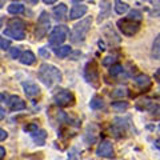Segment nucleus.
Here are the masks:
<instances>
[{
	"label": "nucleus",
	"instance_id": "obj_1",
	"mask_svg": "<svg viewBox=\"0 0 160 160\" xmlns=\"http://www.w3.org/2000/svg\"><path fill=\"white\" fill-rule=\"evenodd\" d=\"M38 79L46 87H52L53 84H58L63 80V73L58 67L48 63H43L38 71Z\"/></svg>",
	"mask_w": 160,
	"mask_h": 160
},
{
	"label": "nucleus",
	"instance_id": "obj_2",
	"mask_svg": "<svg viewBox=\"0 0 160 160\" xmlns=\"http://www.w3.org/2000/svg\"><path fill=\"white\" fill-rule=\"evenodd\" d=\"M91 24H92V19L91 18H84L83 20H80L79 23H76L72 28L71 35H69V40L73 44H80L86 40L87 35L91 29Z\"/></svg>",
	"mask_w": 160,
	"mask_h": 160
},
{
	"label": "nucleus",
	"instance_id": "obj_3",
	"mask_svg": "<svg viewBox=\"0 0 160 160\" xmlns=\"http://www.w3.org/2000/svg\"><path fill=\"white\" fill-rule=\"evenodd\" d=\"M68 35H71V33H69L68 27H66V26H56V27H53L51 33L48 35L49 46L53 47V48L62 47V44L66 42V39L68 38Z\"/></svg>",
	"mask_w": 160,
	"mask_h": 160
},
{
	"label": "nucleus",
	"instance_id": "obj_4",
	"mask_svg": "<svg viewBox=\"0 0 160 160\" xmlns=\"http://www.w3.org/2000/svg\"><path fill=\"white\" fill-rule=\"evenodd\" d=\"M116 26L119 28V31L122 32L124 36H128L131 38L133 35H136L140 29V23H136V22H132L129 20L128 18H124V19H119Z\"/></svg>",
	"mask_w": 160,
	"mask_h": 160
},
{
	"label": "nucleus",
	"instance_id": "obj_5",
	"mask_svg": "<svg viewBox=\"0 0 160 160\" xmlns=\"http://www.w3.org/2000/svg\"><path fill=\"white\" fill-rule=\"evenodd\" d=\"M49 28H51V19H49V15L46 11H43L38 19V24L35 28V38L38 40L43 39L48 33Z\"/></svg>",
	"mask_w": 160,
	"mask_h": 160
},
{
	"label": "nucleus",
	"instance_id": "obj_6",
	"mask_svg": "<svg viewBox=\"0 0 160 160\" xmlns=\"http://www.w3.org/2000/svg\"><path fill=\"white\" fill-rule=\"evenodd\" d=\"M53 102L59 107H69L75 104V96L71 91L62 88L53 93Z\"/></svg>",
	"mask_w": 160,
	"mask_h": 160
},
{
	"label": "nucleus",
	"instance_id": "obj_7",
	"mask_svg": "<svg viewBox=\"0 0 160 160\" xmlns=\"http://www.w3.org/2000/svg\"><path fill=\"white\" fill-rule=\"evenodd\" d=\"M84 78L88 83L93 84V86H98L99 82V71H98V66L96 62L92 60V62H88L84 67Z\"/></svg>",
	"mask_w": 160,
	"mask_h": 160
},
{
	"label": "nucleus",
	"instance_id": "obj_8",
	"mask_svg": "<svg viewBox=\"0 0 160 160\" xmlns=\"http://www.w3.org/2000/svg\"><path fill=\"white\" fill-rule=\"evenodd\" d=\"M96 155L100 158H106V159H113L115 156V151H113V146L109 140L104 139L100 142V144L96 148Z\"/></svg>",
	"mask_w": 160,
	"mask_h": 160
},
{
	"label": "nucleus",
	"instance_id": "obj_9",
	"mask_svg": "<svg viewBox=\"0 0 160 160\" xmlns=\"http://www.w3.org/2000/svg\"><path fill=\"white\" fill-rule=\"evenodd\" d=\"M75 6L71 8V11H69V20H75V19H80L82 16L87 13L88 11V7L86 4H82L80 2H72Z\"/></svg>",
	"mask_w": 160,
	"mask_h": 160
},
{
	"label": "nucleus",
	"instance_id": "obj_10",
	"mask_svg": "<svg viewBox=\"0 0 160 160\" xmlns=\"http://www.w3.org/2000/svg\"><path fill=\"white\" fill-rule=\"evenodd\" d=\"M7 103H8V108L11 109V111H13V112H18V111H22V109L27 108L26 102H24L20 96H18V95H12V96H9Z\"/></svg>",
	"mask_w": 160,
	"mask_h": 160
},
{
	"label": "nucleus",
	"instance_id": "obj_11",
	"mask_svg": "<svg viewBox=\"0 0 160 160\" xmlns=\"http://www.w3.org/2000/svg\"><path fill=\"white\" fill-rule=\"evenodd\" d=\"M22 86H23V89H24V93L27 95V98H35V96H38V95L40 93V88L36 83H33V82H23L22 83Z\"/></svg>",
	"mask_w": 160,
	"mask_h": 160
},
{
	"label": "nucleus",
	"instance_id": "obj_12",
	"mask_svg": "<svg viewBox=\"0 0 160 160\" xmlns=\"http://www.w3.org/2000/svg\"><path fill=\"white\" fill-rule=\"evenodd\" d=\"M67 11H68V8H67V6L64 3H59L56 7L53 8V11H52V13H53V18L56 19V20H64L66 19V16H67Z\"/></svg>",
	"mask_w": 160,
	"mask_h": 160
},
{
	"label": "nucleus",
	"instance_id": "obj_13",
	"mask_svg": "<svg viewBox=\"0 0 160 160\" xmlns=\"http://www.w3.org/2000/svg\"><path fill=\"white\" fill-rule=\"evenodd\" d=\"M133 82L140 88H149L151 87V83H152L148 75H144V73H140V75H138V76H135Z\"/></svg>",
	"mask_w": 160,
	"mask_h": 160
},
{
	"label": "nucleus",
	"instance_id": "obj_14",
	"mask_svg": "<svg viewBox=\"0 0 160 160\" xmlns=\"http://www.w3.org/2000/svg\"><path fill=\"white\" fill-rule=\"evenodd\" d=\"M3 35L7 38H11L15 40H23L26 38V32L20 31V29H13V28H6L3 31Z\"/></svg>",
	"mask_w": 160,
	"mask_h": 160
},
{
	"label": "nucleus",
	"instance_id": "obj_15",
	"mask_svg": "<svg viewBox=\"0 0 160 160\" xmlns=\"http://www.w3.org/2000/svg\"><path fill=\"white\" fill-rule=\"evenodd\" d=\"M20 63L24 64V66H32V64L36 62V56H35V53L32 51H29V49H27V51H24L22 58L19 59Z\"/></svg>",
	"mask_w": 160,
	"mask_h": 160
},
{
	"label": "nucleus",
	"instance_id": "obj_16",
	"mask_svg": "<svg viewBox=\"0 0 160 160\" xmlns=\"http://www.w3.org/2000/svg\"><path fill=\"white\" fill-rule=\"evenodd\" d=\"M151 56L155 60H160V33L155 38L151 48Z\"/></svg>",
	"mask_w": 160,
	"mask_h": 160
},
{
	"label": "nucleus",
	"instance_id": "obj_17",
	"mask_svg": "<svg viewBox=\"0 0 160 160\" xmlns=\"http://www.w3.org/2000/svg\"><path fill=\"white\" fill-rule=\"evenodd\" d=\"M32 139L38 146H44V144H46V139H47V133L44 129H39L38 132L32 133Z\"/></svg>",
	"mask_w": 160,
	"mask_h": 160
},
{
	"label": "nucleus",
	"instance_id": "obj_18",
	"mask_svg": "<svg viewBox=\"0 0 160 160\" xmlns=\"http://www.w3.org/2000/svg\"><path fill=\"white\" fill-rule=\"evenodd\" d=\"M103 33L106 35V36H108V40H109L111 43H112V40H113V39H115V42H116V43H120V38L113 32V29H112V26H111V24H107L106 27H103Z\"/></svg>",
	"mask_w": 160,
	"mask_h": 160
},
{
	"label": "nucleus",
	"instance_id": "obj_19",
	"mask_svg": "<svg viewBox=\"0 0 160 160\" xmlns=\"http://www.w3.org/2000/svg\"><path fill=\"white\" fill-rule=\"evenodd\" d=\"M71 51H72V48L69 47V46H62V47H59V48H53V52L56 53V56L58 58H67L71 55Z\"/></svg>",
	"mask_w": 160,
	"mask_h": 160
},
{
	"label": "nucleus",
	"instance_id": "obj_20",
	"mask_svg": "<svg viewBox=\"0 0 160 160\" xmlns=\"http://www.w3.org/2000/svg\"><path fill=\"white\" fill-rule=\"evenodd\" d=\"M135 107H136V109H139V111H144V109H152L153 103L149 99H140L139 102H136Z\"/></svg>",
	"mask_w": 160,
	"mask_h": 160
},
{
	"label": "nucleus",
	"instance_id": "obj_21",
	"mask_svg": "<svg viewBox=\"0 0 160 160\" xmlns=\"http://www.w3.org/2000/svg\"><path fill=\"white\" fill-rule=\"evenodd\" d=\"M24 27H26V23L23 20H20L19 18H13L8 22V28H13V29H20V31H24Z\"/></svg>",
	"mask_w": 160,
	"mask_h": 160
},
{
	"label": "nucleus",
	"instance_id": "obj_22",
	"mask_svg": "<svg viewBox=\"0 0 160 160\" xmlns=\"http://www.w3.org/2000/svg\"><path fill=\"white\" fill-rule=\"evenodd\" d=\"M7 11L11 15H19L24 12V6L22 3H11L7 8Z\"/></svg>",
	"mask_w": 160,
	"mask_h": 160
},
{
	"label": "nucleus",
	"instance_id": "obj_23",
	"mask_svg": "<svg viewBox=\"0 0 160 160\" xmlns=\"http://www.w3.org/2000/svg\"><path fill=\"white\" fill-rule=\"evenodd\" d=\"M100 7L102 8H100V15H99L98 22H102V20H104L107 16H109V9H111V6H109L108 2H103Z\"/></svg>",
	"mask_w": 160,
	"mask_h": 160
},
{
	"label": "nucleus",
	"instance_id": "obj_24",
	"mask_svg": "<svg viewBox=\"0 0 160 160\" xmlns=\"http://www.w3.org/2000/svg\"><path fill=\"white\" fill-rule=\"evenodd\" d=\"M113 8H115V12H116L118 15H123V13H126V12L128 11L129 6H128L127 3H124V2H120V0H116V2H115Z\"/></svg>",
	"mask_w": 160,
	"mask_h": 160
},
{
	"label": "nucleus",
	"instance_id": "obj_25",
	"mask_svg": "<svg viewBox=\"0 0 160 160\" xmlns=\"http://www.w3.org/2000/svg\"><path fill=\"white\" fill-rule=\"evenodd\" d=\"M89 107L92 109H102L104 108V100L100 98V96H93L89 102Z\"/></svg>",
	"mask_w": 160,
	"mask_h": 160
},
{
	"label": "nucleus",
	"instance_id": "obj_26",
	"mask_svg": "<svg viewBox=\"0 0 160 160\" xmlns=\"http://www.w3.org/2000/svg\"><path fill=\"white\" fill-rule=\"evenodd\" d=\"M129 20H132V22H136V23H140L142 22V18H143V15L142 12L139 11V9H132V11H129L128 13V16H127Z\"/></svg>",
	"mask_w": 160,
	"mask_h": 160
},
{
	"label": "nucleus",
	"instance_id": "obj_27",
	"mask_svg": "<svg viewBox=\"0 0 160 160\" xmlns=\"http://www.w3.org/2000/svg\"><path fill=\"white\" fill-rule=\"evenodd\" d=\"M111 107L115 109V111H118V112H123V111H126V109L129 107V104L127 102H113L111 104Z\"/></svg>",
	"mask_w": 160,
	"mask_h": 160
},
{
	"label": "nucleus",
	"instance_id": "obj_28",
	"mask_svg": "<svg viewBox=\"0 0 160 160\" xmlns=\"http://www.w3.org/2000/svg\"><path fill=\"white\" fill-rule=\"evenodd\" d=\"M124 71L123 69V66L122 64H119V63H116L115 66H112V67H109V69H108V72H109V75L111 76H118V75H120Z\"/></svg>",
	"mask_w": 160,
	"mask_h": 160
},
{
	"label": "nucleus",
	"instance_id": "obj_29",
	"mask_svg": "<svg viewBox=\"0 0 160 160\" xmlns=\"http://www.w3.org/2000/svg\"><path fill=\"white\" fill-rule=\"evenodd\" d=\"M116 56H113V55H108V56H106L103 59V62H102V64L104 67H112V66H115L116 64Z\"/></svg>",
	"mask_w": 160,
	"mask_h": 160
},
{
	"label": "nucleus",
	"instance_id": "obj_30",
	"mask_svg": "<svg viewBox=\"0 0 160 160\" xmlns=\"http://www.w3.org/2000/svg\"><path fill=\"white\" fill-rule=\"evenodd\" d=\"M22 48L20 47H11L9 48V58L11 59H20L22 58Z\"/></svg>",
	"mask_w": 160,
	"mask_h": 160
},
{
	"label": "nucleus",
	"instance_id": "obj_31",
	"mask_svg": "<svg viewBox=\"0 0 160 160\" xmlns=\"http://www.w3.org/2000/svg\"><path fill=\"white\" fill-rule=\"evenodd\" d=\"M127 95H128V92L126 88H116L111 92V98H124V96H127Z\"/></svg>",
	"mask_w": 160,
	"mask_h": 160
},
{
	"label": "nucleus",
	"instance_id": "obj_32",
	"mask_svg": "<svg viewBox=\"0 0 160 160\" xmlns=\"http://www.w3.org/2000/svg\"><path fill=\"white\" fill-rule=\"evenodd\" d=\"M24 131L26 132H29V133H35V132H38L39 131V128H38V124H35V123H31V124H28V126L24 127Z\"/></svg>",
	"mask_w": 160,
	"mask_h": 160
},
{
	"label": "nucleus",
	"instance_id": "obj_33",
	"mask_svg": "<svg viewBox=\"0 0 160 160\" xmlns=\"http://www.w3.org/2000/svg\"><path fill=\"white\" fill-rule=\"evenodd\" d=\"M0 48H2L3 51H6V49H8V51H9V40H7L6 38L0 39Z\"/></svg>",
	"mask_w": 160,
	"mask_h": 160
},
{
	"label": "nucleus",
	"instance_id": "obj_34",
	"mask_svg": "<svg viewBox=\"0 0 160 160\" xmlns=\"http://www.w3.org/2000/svg\"><path fill=\"white\" fill-rule=\"evenodd\" d=\"M39 53L42 55L44 59H49V55H51V53H49V51H47V49L44 48V47H42V48L39 49Z\"/></svg>",
	"mask_w": 160,
	"mask_h": 160
},
{
	"label": "nucleus",
	"instance_id": "obj_35",
	"mask_svg": "<svg viewBox=\"0 0 160 160\" xmlns=\"http://www.w3.org/2000/svg\"><path fill=\"white\" fill-rule=\"evenodd\" d=\"M8 138V133H7V131L6 129H0V142H4V140H6Z\"/></svg>",
	"mask_w": 160,
	"mask_h": 160
},
{
	"label": "nucleus",
	"instance_id": "obj_36",
	"mask_svg": "<svg viewBox=\"0 0 160 160\" xmlns=\"http://www.w3.org/2000/svg\"><path fill=\"white\" fill-rule=\"evenodd\" d=\"M151 111H152V113L155 115V116H159L160 118V106H156V104H155Z\"/></svg>",
	"mask_w": 160,
	"mask_h": 160
},
{
	"label": "nucleus",
	"instance_id": "obj_37",
	"mask_svg": "<svg viewBox=\"0 0 160 160\" xmlns=\"http://www.w3.org/2000/svg\"><path fill=\"white\" fill-rule=\"evenodd\" d=\"M68 160H78V156H76V152L72 151L71 153L68 155Z\"/></svg>",
	"mask_w": 160,
	"mask_h": 160
},
{
	"label": "nucleus",
	"instance_id": "obj_38",
	"mask_svg": "<svg viewBox=\"0 0 160 160\" xmlns=\"http://www.w3.org/2000/svg\"><path fill=\"white\" fill-rule=\"evenodd\" d=\"M153 76H155V79H156L158 82H160V67L156 69V71H155V75H153Z\"/></svg>",
	"mask_w": 160,
	"mask_h": 160
},
{
	"label": "nucleus",
	"instance_id": "obj_39",
	"mask_svg": "<svg viewBox=\"0 0 160 160\" xmlns=\"http://www.w3.org/2000/svg\"><path fill=\"white\" fill-rule=\"evenodd\" d=\"M4 156H6V149H4V147H0V159H4Z\"/></svg>",
	"mask_w": 160,
	"mask_h": 160
},
{
	"label": "nucleus",
	"instance_id": "obj_40",
	"mask_svg": "<svg viewBox=\"0 0 160 160\" xmlns=\"http://www.w3.org/2000/svg\"><path fill=\"white\" fill-rule=\"evenodd\" d=\"M4 112H6V111H4V108L2 107V108H0V119H4Z\"/></svg>",
	"mask_w": 160,
	"mask_h": 160
},
{
	"label": "nucleus",
	"instance_id": "obj_41",
	"mask_svg": "<svg viewBox=\"0 0 160 160\" xmlns=\"http://www.w3.org/2000/svg\"><path fill=\"white\" fill-rule=\"evenodd\" d=\"M55 0H44V4H55Z\"/></svg>",
	"mask_w": 160,
	"mask_h": 160
}]
</instances>
